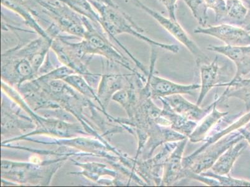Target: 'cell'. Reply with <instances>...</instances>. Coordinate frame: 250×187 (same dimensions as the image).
Returning <instances> with one entry per match:
<instances>
[{
    "label": "cell",
    "instance_id": "obj_1",
    "mask_svg": "<svg viewBox=\"0 0 250 187\" xmlns=\"http://www.w3.org/2000/svg\"><path fill=\"white\" fill-rule=\"evenodd\" d=\"M89 1L101 16V26L103 30L111 38L117 41L118 44L122 46L117 40L116 36L122 34H128L148 43L151 47H160L173 53H177L179 51L178 46L159 43L143 35L142 33H144V29L138 26L131 18L121 9L98 3L94 0Z\"/></svg>",
    "mask_w": 250,
    "mask_h": 187
},
{
    "label": "cell",
    "instance_id": "obj_2",
    "mask_svg": "<svg viewBox=\"0 0 250 187\" xmlns=\"http://www.w3.org/2000/svg\"><path fill=\"white\" fill-rule=\"evenodd\" d=\"M243 138L238 132H231L217 142L208 146L197 154H190L183 159L182 164L184 169H188L199 174L210 169L222 154L231 145L238 143Z\"/></svg>",
    "mask_w": 250,
    "mask_h": 187
},
{
    "label": "cell",
    "instance_id": "obj_3",
    "mask_svg": "<svg viewBox=\"0 0 250 187\" xmlns=\"http://www.w3.org/2000/svg\"><path fill=\"white\" fill-rule=\"evenodd\" d=\"M43 11L56 22L61 31L83 38L86 32L82 16L59 0H38Z\"/></svg>",
    "mask_w": 250,
    "mask_h": 187
},
{
    "label": "cell",
    "instance_id": "obj_4",
    "mask_svg": "<svg viewBox=\"0 0 250 187\" xmlns=\"http://www.w3.org/2000/svg\"><path fill=\"white\" fill-rule=\"evenodd\" d=\"M133 1L138 7L142 9L154 18L164 29H166L170 35L173 36L177 42L181 43L190 52H191L196 61L197 66L202 65V64L210 63V58L202 51L198 45L193 41L177 20H172L169 17H165L158 11L148 7L140 0H133Z\"/></svg>",
    "mask_w": 250,
    "mask_h": 187
},
{
    "label": "cell",
    "instance_id": "obj_5",
    "mask_svg": "<svg viewBox=\"0 0 250 187\" xmlns=\"http://www.w3.org/2000/svg\"><path fill=\"white\" fill-rule=\"evenodd\" d=\"M154 47H152L151 55V66L147 79H148L151 90V97L158 99L160 97L169 96L174 94H188L194 95V91L201 89L199 84L184 85L169 80L159 77L154 74V67L157 58L156 52Z\"/></svg>",
    "mask_w": 250,
    "mask_h": 187
},
{
    "label": "cell",
    "instance_id": "obj_6",
    "mask_svg": "<svg viewBox=\"0 0 250 187\" xmlns=\"http://www.w3.org/2000/svg\"><path fill=\"white\" fill-rule=\"evenodd\" d=\"M201 72V92L197 105L201 106L204 98L214 87H221L231 81L229 66H220L219 56H216L212 62L199 65Z\"/></svg>",
    "mask_w": 250,
    "mask_h": 187
},
{
    "label": "cell",
    "instance_id": "obj_7",
    "mask_svg": "<svg viewBox=\"0 0 250 187\" xmlns=\"http://www.w3.org/2000/svg\"><path fill=\"white\" fill-rule=\"evenodd\" d=\"M194 33L212 36L231 47L250 45L249 32L236 25L221 23L217 26H198Z\"/></svg>",
    "mask_w": 250,
    "mask_h": 187
},
{
    "label": "cell",
    "instance_id": "obj_8",
    "mask_svg": "<svg viewBox=\"0 0 250 187\" xmlns=\"http://www.w3.org/2000/svg\"><path fill=\"white\" fill-rule=\"evenodd\" d=\"M177 143L178 142L165 143L158 154L152 158L145 159L144 163L141 164V174L147 185L161 186L164 166L170 154L176 147Z\"/></svg>",
    "mask_w": 250,
    "mask_h": 187
},
{
    "label": "cell",
    "instance_id": "obj_9",
    "mask_svg": "<svg viewBox=\"0 0 250 187\" xmlns=\"http://www.w3.org/2000/svg\"><path fill=\"white\" fill-rule=\"evenodd\" d=\"M188 138L179 141L176 147L170 154L166 162L161 186H170L177 181L186 178V170L184 169L182 161L184 149Z\"/></svg>",
    "mask_w": 250,
    "mask_h": 187
},
{
    "label": "cell",
    "instance_id": "obj_10",
    "mask_svg": "<svg viewBox=\"0 0 250 187\" xmlns=\"http://www.w3.org/2000/svg\"><path fill=\"white\" fill-rule=\"evenodd\" d=\"M209 51L222 54L233 61L237 68L233 78H240L250 70V45L242 47L209 45Z\"/></svg>",
    "mask_w": 250,
    "mask_h": 187
},
{
    "label": "cell",
    "instance_id": "obj_11",
    "mask_svg": "<svg viewBox=\"0 0 250 187\" xmlns=\"http://www.w3.org/2000/svg\"><path fill=\"white\" fill-rule=\"evenodd\" d=\"M164 98L176 113L195 122L203 119L212 111L215 104L214 101L207 108L202 109L197 104L188 101L181 94H174Z\"/></svg>",
    "mask_w": 250,
    "mask_h": 187
},
{
    "label": "cell",
    "instance_id": "obj_12",
    "mask_svg": "<svg viewBox=\"0 0 250 187\" xmlns=\"http://www.w3.org/2000/svg\"><path fill=\"white\" fill-rule=\"evenodd\" d=\"M237 117V115L230 116L227 115L220 118L219 121L215 124L210 132H209L208 136L206 137L204 142L205 144L200 147L199 149L195 150L193 152V154H197L201 152L202 150L208 147V146L212 145V143L217 142L224 137L227 135L231 132H233L236 129L240 128L242 126L246 118L243 117L242 119L236 120L235 119Z\"/></svg>",
    "mask_w": 250,
    "mask_h": 187
},
{
    "label": "cell",
    "instance_id": "obj_13",
    "mask_svg": "<svg viewBox=\"0 0 250 187\" xmlns=\"http://www.w3.org/2000/svg\"><path fill=\"white\" fill-rule=\"evenodd\" d=\"M158 99L162 102L163 106L161 116L169 122L170 128L188 138L198 124L197 122L188 119L180 114L176 113L165 98L160 97Z\"/></svg>",
    "mask_w": 250,
    "mask_h": 187
},
{
    "label": "cell",
    "instance_id": "obj_14",
    "mask_svg": "<svg viewBox=\"0 0 250 187\" xmlns=\"http://www.w3.org/2000/svg\"><path fill=\"white\" fill-rule=\"evenodd\" d=\"M216 94L215 104L212 111L202 120L201 124H197V127L188 136L190 142L198 143L204 142L211 129L215 126L219 120L224 116L229 115L228 112H220L217 110V104L219 103V98Z\"/></svg>",
    "mask_w": 250,
    "mask_h": 187
},
{
    "label": "cell",
    "instance_id": "obj_15",
    "mask_svg": "<svg viewBox=\"0 0 250 187\" xmlns=\"http://www.w3.org/2000/svg\"><path fill=\"white\" fill-rule=\"evenodd\" d=\"M243 148L244 145L242 143H236L231 145L213 164L211 168L212 172L219 175H229L234 163L239 157Z\"/></svg>",
    "mask_w": 250,
    "mask_h": 187
},
{
    "label": "cell",
    "instance_id": "obj_16",
    "mask_svg": "<svg viewBox=\"0 0 250 187\" xmlns=\"http://www.w3.org/2000/svg\"><path fill=\"white\" fill-rule=\"evenodd\" d=\"M67 4L77 14L85 17L90 21L101 26V16L95 10L89 0H59Z\"/></svg>",
    "mask_w": 250,
    "mask_h": 187
},
{
    "label": "cell",
    "instance_id": "obj_17",
    "mask_svg": "<svg viewBox=\"0 0 250 187\" xmlns=\"http://www.w3.org/2000/svg\"><path fill=\"white\" fill-rule=\"evenodd\" d=\"M227 17L224 23L241 26L249 8L242 0H226Z\"/></svg>",
    "mask_w": 250,
    "mask_h": 187
},
{
    "label": "cell",
    "instance_id": "obj_18",
    "mask_svg": "<svg viewBox=\"0 0 250 187\" xmlns=\"http://www.w3.org/2000/svg\"><path fill=\"white\" fill-rule=\"evenodd\" d=\"M189 8L200 26L206 27L208 21L206 0H183Z\"/></svg>",
    "mask_w": 250,
    "mask_h": 187
},
{
    "label": "cell",
    "instance_id": "obj_19",
    "mask_svg": "<svg viewBox=\"0 0 250 187\" xmlns=\"http://www.w3.org/2000/svg\"><path fill=\"white\" fill-rule=\"evenodd\" d=\"M204 176L213 178L219 182L220 187H235V186H250V184L247 182L243 181L238 179H233V178L228 175H223L217 174L212 171H206V172L199 173Z\"/></svg>",
    "mask_w": 250,
    "mask_h": 187
},
{
    "label": "cell",
    "instance_id": "obj_20",
    "mask_svg": "<svg viewBox=\"0 0 250 187\" xmlns=\"http://www.w3.org/2000/svg\"><path fill=\"white\" fill-rule=\"evenodd\" d=\"M208 8L215 13L216 22L224 23L227 17L226 0H206Z\"/></svg>",
    "mask_w": 250,
    "mask_h": 187
},
{
    "label": "cell",
    "instance_id": "obj_21",
    "mask_svg": "<svg viewBox=\"0 0 250 187\" xmlns=\"http://www.w3.org/2000/svg\"><path fill=\"white\" fill-rule=\"evenodd\" d=\"M158 1L167 9L169 18L177 20L176 10L178 0H158Z\"/></svg>",
    "mask_w": 250,
    "mask_h": 187
},
{
    "label": "cell",
    "instance_id": "obj_22",
    "mask_svg": "<svg viewBox=\"0 0 250 187\" xmlns=\"http://www.w3.org/2000/svg\"><path fill=\"white\" fill-rule=\"evenodd\" d=\"M18 70L20 74L23 75V76H28L31 72V65L26 60H22L21 62L18 64Z\"/></svg>",
    "mask_w": 250,
    "mask_h": 187
},
{
    "label": "cell",
    "instance_id": "obj_23",
    "mask_svg": "<svg viewBox=\"0 0 250 187\" xmlns=\"http://www.w3.org/2000/svg\"><path fill=\"white\" fill-rule=\"evenodd\" d=\"M44 52H39L34 55L33 59H32V64H33V67L35 68L39 67L42 64L44 58Z\"/></svg>",
    "mask_w": 250,
    "mask_h": 187
},
{
    "label": "cell",
    "instance_id": "obj_24",
    "mask_svg": "<svg viewBox=\"0 0 250 187\" xmlns=\"http://www.w3.org/2000/svg\"><path fill=\"white\" fill-rule=\"evenodd\" d=\"M240 27L244 28L245 30L250 32V7L249 8L246 17H245Z\"/></svg>",
    "mask_w": 250,
    "mask_h": 187
},
{
    "label": "cell",
    "instance_id": "obj_25",
    "mask_svg": "<svg viewBox=\"0 0 250 187\" xmlns=\"http://www.w3.org/2000/svg\"><path fill=\"white\" fill-rule=\"evenodd\" d=\"M94 1L98 2V3L110 6L111 7L120 8L119 6H118V5H117V4H116L114 1H113L112 0H94Z\"/></svg>",
    "mask_w": 250,
    "mask_h": 187
},
{
    "label": "cell",
    "instance_id": "obj_26",
    "mask_svg": "<svg viewBox=\"0 0 250 187\" xmlns=\"http://www.w3.org/2000/svg\"><path fill=\"white\" fill-rule=\"evenodd\" d=\"M249 33H250V32H249Z\"/></svg>",
    "mask_w": 250,
    "mask_h": 187
}]
</instances>
